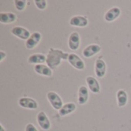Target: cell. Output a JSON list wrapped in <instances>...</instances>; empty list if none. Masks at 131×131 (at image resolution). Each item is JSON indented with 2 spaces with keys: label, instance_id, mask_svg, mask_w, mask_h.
Listing matches in <instances>:
<instances>
[{
  "label": "cell",
  "instance_id": "cell-13",
  "mask_svg": "<svg viewBox=\"0 0 131 131\" xmlns=\"http://www.w3.org/2000/svg\"><path fill=\"white\" fill-rule=\"evenodd\" d=\"M121 13V11L118 7H113L106 12L104 19L107 22H112L117 19L120 16Z\"/></svg>",
  "mask_w": 131,
  "mask_h": 131
},
{
  "label": "cell",
  "instance_id": "cell-12",
  "mask_svg": "<svg viewBox=\"0 0 131 131\" xmlns=\"http://www.w3.org/2000/svg\"><path fill=\"white\" fill-rule=\"evenodd\" d=\"M86 82L90 90L93 93H99L101 92V86L99 82L93 76H88L86 78Z\"/></svg>",
  "mask_w": 131,
  "mask_h": 131
},
{
  "label": "cell",
  "instance_id": "cell-21",
  "mask_svg": "<svg viewBox=\"0 0 131 131\" xmlns=\"http://www.w3.org/2000/svg\"><path fill=\"white\" fill-rule=\"evenodd\" d=\"M35 3L36 7L40 10H44L47 6V2L45 0H35Z\"/></svg>",
  "mask_w": 131,
  "mask_h": 131
},
{
  "label": "cell",
  "instance_id": "cell-11",
  "mask_svg": "<svg viewBox=\"0 0 131 131\" xmlns=\"http://www.w3.org/2000/svg\"><path fill=\"white\" fill-rule=\"evenodd\" d=\"M70 24L76 27H85L88 24V20L82 15H75L70 19Z\"/></svg>",
  "mask_w": 131,
  "mask_h": 131
},
{
  "label": "cell",
  "instance_id": "cell-17",
  "mask_svg": "<svg viewBox=\"0 0 131 131\" xmlns=\"http://www.w3.org/2000/svg\"><path fill=\"white\" fill-rule=\"evenodd\" d=\"M16 15L12 12H1L0 13V22L4 24L12 23L16 20Z\"/></svg>",
  "mask_w": 131,
  "mask_h": 131
},
{
  "label": "cell",
  "instance_id": "cell-9",
  "mask_svg": "<svg viewBox=\"0 0 131 131\" xmlns=\"http://www.w3.org/2000/svg\"><path fill=\"white\" fill-rule=\"evenodd\" d=\"M95 74L98 78H103L106 74V63L101 59H97L95 62Z\"/></svg>",
  "mask_w": 131,
  "mask_h": 131
},
{
  "label": "cell",
  "instance_id": "cell-3",
  "mask_svg": "<svg viewBox=\"0 0 131 131\" xmlns=\"http://www.w3.org/2000/svg\"><path fill=\"white\" fill-rule=\"evenodd\" d=\"M68 61L73 67L77 69L83 70L85 68V65L83 60L75 53H70L68 58Z\"/></svg>",
  "mask_w": 131,
  "mask_h": 131
},
{
  "label": "cell",
  "instance_id": "cell-8",
  "mask_svg": "<svg viewBox=\"0 0 131 131\" xmlns=\"http://www.w3.org/2000/svg\"><path fill=\"white\" fill-rule=\"evenodd\" d=\"M101 48L99 45L97 44H91L87 46L84 50H83V56L85 58H91L96 54H97L101 51Z\"/></svg>",
  "mask_w": 131,
  "mask_h": 131
},
{
  "label": "cell",
  "instance_id": "cell-15",
  "mask_svg": "<svg viewBox=\"0 0 131 131\" xmlns=\"http://www.w3.org/2000/svg\"><path fill=\"white\" fill-rule=\"evenodd\" d=\"M89 97L88 90L85 86H81L78 90V103L81 105L85 104Z\"/></svg>",
  "mask_w": 131,
  "mask_h": 131
},
{
  "label": "cell",
  "instance_id": "cell-18",
  "mask_svg": "<svg viewBox=\"0 0 131 131\" xmlns=\"http://www.w3.org/2000/svg\"><path fill=\"white\" fill-rule=\"evenodd\" d=\"M76 108H77V107H76L75 103H68L65 105H64L62 107V108L59 110V114L61 117H64V116L74 112L76 110Z\"/></svg>",
  "mask_w": 131,
  "mask_h": 131
},
{
  "label": "cell",
  "instance_id": "cell-10",
  "mask_svg": "<svg viewBox=\"0 0 131 131\" xmlns=\"http://www.w3.org/2000/svg\"><path fill=\"white\" fill-rule=\"evenodd\" d=\"M80 46V36L78 32H72L68 39V46L71 50H77Z\"/></svg>",
  "mask_w": 131,
  "mask_h": 131
},
{
  "label": "cell",
  "instance_id": "cell-6",
  "mask_svg": "<svg viewBox=\"0 0 131 131\" xmlns=\"http://www.w3.org/2000/svg\"><path fill=\"white\" fill-rule=\"evenodd\" d=\"M18 104L22 108H26L29 110H35L38 108V105L37 102L29 97H21L18 100Z\"/></svg>",
  "mask_w": 131,
  "mask_h": 131
},
{
  "label": "cell",
  "instance_id": "cell-4",
  "mask_svg": "<svg viewBox=\"0 0 131 131\" xmlns=\"http://www.w3.org/2000/svg\"><path fill=\"white\" fill-rule=\"evenodd\" d=\"M11 32L15 36H16L21 39H23V40H28L29 39V37L31 36L29 31L21 26H15L12 29Z\"/></svg>",
  "mask_w": 131,
  "mask_h": 131
},
{
  "label": "cell",
  "instance_id": "cell-5",
  "mask_svg": "<svg viewBox=\"0 0 131 131\" xmlns=\"http://www.w3.org/2000/svg\"><path fill=\"white\" fill-rule=\"evenodd\" d=\"M37 121L40 127L44 130H48L51 127V123L44 111H41L37 115Z\"/></svg>",
  "mask_w": 131,
  "mask_h": 131
},
{
  "label": "cell",
  "instance_id": "cell-7",
  "mask_svg": "<svg viewBox=\"0 0 131 131\" xmlns=\"http://www.w3.org/2000/svg\"><path fill=\"white\" fill-rule=\"evenodd\" d=\"M41 39V35L38 32H35L31 35L29 39L25 42V46L28 49H34L40 42Z\"/></svg>",
  "mask_w": 131,
  "mask_h": 131
},
{
  "label": "cell",
  "instance_id": "cell-16",
  "mask_svg": "<svg viewBox=\"0 0 131 131\" xmlns=\"http://www.w3.org/2000/svg\"><path fill=\"white\" fill-rule=\"evenodd\" d=\"M35 71L39 74L45 76H52V69L49 68L48 66L44 64H38L35 66Z\"/></svg>",
  "mask_w": 131,
  "mask_h": 131
},
{
  "label": "cell",
  "instance_id": "cell-2",
  "mask_svg": "<svg viewBox=\"0 0 131 131\" xmlns=\"http://www.w3.org/2000/svg\"><path fill=\"white\" fill-rule=\"evenodd\" d=\"M47 98L54 109L60 110L62 108L63 101L58 93L54 92H48L47 94Z\"/></svg>",
  "mask_w": 131,
  "mask_h": 131
},
{
  "label": "cell",
  "instance_id": "cell-19",
  "mask_svg": "<svg viewBox=\"0 0 131 131\" xmlns=\"http://www.w3.org/2000/svg\"><path fill=\"white\" fill-rule=\"evenodd\" d=\"M117 104L119 107H124V106H126L128 101L127 94L123 90H118V92L117 93Z\"/></svg>",
  "mask_w": 131,
  "mask_h": 131
},
{
  "label": "cell",
  "instance_id": "cell-1",
  "mask_svg": "<svg viewBox=\"0 0 131 131\" xmlns=\"http://www.w3.org/2000/svg\"><path fill=\"white\" fill-rule=\"evenodd\" d=\"M68 56H69L68 53H66L61 49H55L54 48H50L46 59L47 66L51 69H55L61 64V60L68 59Z\"/></svg>",
  "mask_w": 131,
  "mask_h": 131
},
{
  "label": "cell",
  "instance_id": "cell-22",
  "mask_svg": "<svg viewBox=\"0 0 131 131\" xmlns=\"http://www.w3.org/2000/svg\"><path fill=\"white\" fill-rule=\"evenodd\" d=\"M25 131H38V130L36 129V127H35L33 124H27V125H26V127H25Z\"/></svg>",
  "mask_w": 131,
  "mask_h": 131
},
{
  "label": "cell",
  "instance_id": "cell-14",
  "mask_svg": "<svg viewBox=\"0 0 131 131\" xmlns=\"http://www.w3.org/2000/svg\"><path fill=\"white\" fill-rule=\"evenodd\" d=\"M46 59L47 56H45L44 54L41 53H35L31 55L28 59V62L29 64H41L44 63L45 62H46Z\"/></svg>",
  "mask_w": 131,
  "mask_h": 131
},
{
  "label": "cell",
  "instance_id": "cell-23",
  "mask_svg": "<svg viewBox=\"0 0 131 131\" xmlns=\"http://www.w3.org/2000/svg\"><path fill=\"white\" fill-rule=\"evenodd\" d=\"M0 56H1V58H0V61L2 62V61L4 59V58L6 56V54H5L3 51H0Z\"/></svg>",
  "mask_w": 131,
  "mask_h": 131
},
{
  "label": "cell",
  "instance_id": "cell-24",
  "mask_svg": "<svg viewBox=\"0 0 131 131\" xmlns=\"http://www.w3.org/2000/svg\"><path fill=\"white\" fill-rule=\"evenodd\" d=\"M0 131H5V129H4V127H2V124H0Z\"/></svg>",
  "mask_w": 131,
  "mask_h": 131
},
{
  "label": "cell",
  "instance_id": "cell-20",
  "mask_svg": "<svg viewBox=\"0 0 131 131\" xmlns=\"http://www.w3.org/2000/svg\"><path fill=\"white\" fill-rule=\"evenodd\" d=\"M14 3L16 9H18V11H22L25 9L27 2L25 0H15Z\"/></svg>",
  "mask_w": 131,
  "mask_h": 131
}]
</instances>
